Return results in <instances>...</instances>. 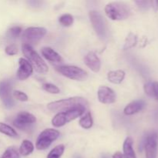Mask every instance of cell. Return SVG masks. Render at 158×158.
I'll return each instance as SVG.
<instances>
[{
	"label": "cell",
	"mask_w": 158,
	"mask_h": 158,
	"mask_svg": "<svg viewBox=\"0 0 158 158\" xmlns=\"http://www.w3.org/2000/svg\"><path fill=\"white\" fill-rule=\"evenodd\" d=\"M105 13L111 20L120 21L129 18L131 15V9L124 2H111L105 7Z\"/></svg>",
	"instance_id": "obj_1"
},
{
	"label": "cell",
	"mask_w": 158,
	"mask_h": 158,
	"mask_svg": "<svg viewBox=\"0 0 158 158\" xmlns=\"http://www.w3.org/2000/svg\"><path fill=\"white\" fill-rule=\"evenodd\" d=\"M88 105L87 100L81 97H73L63 99L48 103L47 108L51 111H66L79 106L86 107Z\"/></svg>",
	"instance_id": "obj_2"
},
{
	"label": "cell",
	"mask_w": 158,
	"mask_h": 158,
	"mask_svg": "<svg viewBox=\"0 0 158 158\" xmlns=\"http://www.w3.org/2000/svg\"><path fill=\"white\" fill-rule=\"evenodd\" d=\"M22 50L28 61L32 65V68L37 73L40 74L47 73L49 71L47 64L39 55L38 52L32 48V46L27 44H23L22 46Z\"/></svg>",
	"instance_id": "obj_3"
},
{
	"label": "cell",
	"mask_w": 158,
	"mask_h": 158,
	"mask_svg": "<svg viewBox=\"0 0 158 158\" xmlns=\"http://www.w3.org/2000/svg\"><path fill=\"white\" fill-rule=\"evenodd\" d=\"M85 110H86V107L79 106V107L73 108V109L63 111V112H59L52 118V124L55 127H61L69 122L83 115Z\"/></svg>",
	"instance_id": "obj_4"
},
{
	"label": "cell",
	"mask_w": 158,
	"mask_h": 158,
	"mask_svg": "<svg viewBox=\"0 0 158 158\" xmlns=\"http://www.w3.org/2000/svg\"><path fill=\"white\" fill-rule=\"evenodd\" d=\"M56 70L63 77L77 81H84L87 79L88 73L82 68L76 66H56Z\"/></svg>",
	"instance_id": "obj_5"
},
{
	"label": "cell",
	"mask_w": 158,
	"mask_h": 158,
	"mask_svg": "<svg viewBox=\"0 0 158 158\" xmlns=\"http://www.w3.org/2000/svg\"><path fill=\"white\" fill-rule=\"evenodd\" d=\"M60 134L57 130L49 128L42 131L38 136L35 142V148L39 151H43L49 148L52 142L55 141Z\"/></svg>",
	"instance_id": "obj_6"
},
{
	"label": "cell",
	"mask_w": 158,
	"mask_h": 158,
	"mask_svg": "<svg viewBox=\"0 0 158 158\" xmlns=\"http://www.w3.org/2000/svg\"><path fill=\"white\" fill-rule=\"evenodd\" d=\"M89 16L93 28L97 35L102 40L106 38L107 26H106V20L104 19L103 15L97 11L93 10L89 12Z\"/></svg>",
	"instance_id": "obj_7"
},
{
	"label": "cell",
	"mask_w": 158,
	"mask_h": 158,
	"mask_svg": "<svg viewBox=\"0 0 158 158\" xmlns=\"http://www.w3.org/2000/svg\"><path fill=\"white\" fill-rule=\"evenodd\" d=\"M46 32L47 30L44 27H29L23 31L22 40L24 42V44L32 46V44H36L40 40H41Z\"/></svg>",
	"instance_id": "obj_8"
},
{
	"label": "cell",
	"mask_w": 158,
	"mask_h": 158,
	"mask_svg": "<svg viewBox=\"0 0 158 158\" xmlns=\"http://www.w3.org/2000/svg\"><path fill=\"white\" fill-rule=\"evenodd\" d=\"M140 151L144 148L146 158H156L158 151V134L156 132H152L148 134L141 143Z\"/></svg>",
	"instance_id": "obj_9"
},
{
	"label": "cell",
	"mask_w": 158,
	"mask_h": 158,
	"mask_svg": "<svg viewBox=\"0 0 158 158\" xmlns=\"http://www.w3.org/2000/svg\"><path fill=\"white\" fill-rule=\"evenodd\" d=\"M0 99L8 109L14 106V100L12 96V84L9 80L0 81Z\"/></svg>",
	"instance_id": "obj_10"
},
{
	"label": "cell",
	"mask_w": 158,
	"mask_h": 158,
	"mask_svg": "<svg viewBox=\"0 0 158 158\" xmlns=\"http://www.w3.org/2000/svg\"><path fill=\"white\" fill-rule=\"evenodd\" d=\"M36 121V118L33 114L26 111L19 112L13 120V125L18 129L26 130Z\"/></svg>",
	"instance_id": "obj_11"
},
{
	"label": "cell",
	"mask_w": 158,
	"mask_h": 158,
	"mask_svg": "<svg viewBox=\"0 0 158 158\" xmlns=\"http://www.w3.org/2000/svg\"><path fill=\"white\" fill-rule=\"evenodd\" d=\"M99 101L103 104H111L116 102V94L111 88L106 86H100L97 91Z\"/></svg>",
	"instance_id": "obj_12"
},
{
	"label": "cell",
	"mask_w": 158,
	"mask_h": 158,
	"mask_svg": "<svg viewBox=\"0 0 158 158\" xmlns=\"http://www.w3.org/2000/svg\"><path fill=\"white\" fill-rule=\"evenodd\" d=\"M18 71L16 73L17 78L19 80H25L29 78L33 73V68L27 60L24 58H19V60Z\"/></svg>",
	"instance_id": "obj_13"
},
{
	"label": "cell",
	"mask_w": 158,
	"mask_h": 158,
	"mask_svg": "<svg viewBox=\"0 0 158 158\" xmlns=\"http://www.w3.org/2000/svg\"><path fill=\"white\" fill-rule=\"evenodd\" d=\"M84 63L94 73H98L101 67V61L94 52H89L84 58Z\"/></svg>",
	"instance_id": "obj_14"
},
{
	"label": "cell",
	"mask_w": 158,
	"mask_h": 158,
	"mask_svg": "<svg viewBox=\"0 0 158 158\" xmlns=\"http://www.w3.org/2000/svg\"><path fill=\"white\" fill-rule=\"evenodd\" d=\"M42 55L43 56L46 60H49L51 63H61L63 62V58L61 56L56 52L53 49L48 46H45L43 47L41 49Z\"/></svg>",
	"instance_id": "obj_15"
},
{
	"label": "cell",
	"mask_w": 158,
	"mask_h": 158,
	"mask_svg": "<svg viewBox=\"0 0 158 158\" xmlns=\"http://www.w3.org/2000/svg\"><path fill=\"white\" fill-rule=\"evenodd\" d=\"M145 102L142 100H137L132 101L129 104L127 105L123 109V113L125 115L131 116L139 113L144 108Z\"/></svg>",
	"instance_id": "obj_16"
},
{
	"label": "cell",
	"mask_w": 158,
	"mask_h": 158,
	"mask_svg": "<svg viewBox=\"0 0 158 158\" xmlns=\"http://www.w3.org/2000/svg\"><path fill=\"white\" fill-rule=\"evenodd\" d=\"M133 143H134V140L131 137H128L125 139L123 145L124 158H137L134 148H133Z\"/></svg>",
	"instance_id": "obj_17"
},
{
	"label": "cell",
	"mask_w": 158,
	"mask_h": 158,
	"mask_svg": "<svg viewBox=\"0 0 158 158\" xmlns=\"http://www.w3.org/2000/svg\"><path fill=\"white\" fill-rule=\"evenodd\" d=\"M125 76H126V73L124 71L121 69L110 71L107 74V80L114 84H120L123 81Z\"/></svg>",
	"instance_id": "obj_18"
},
{
	"label": "cell",
	"mask_w": 158,
	"mask_h": 158,
	"mask_svg": "<svg viewBox=\"0 0 158 158\" xmlns=\"http://www.w3.org/2000/svg\"><path fill=\"white\" fill-rule=\"evenodd\" d=\"M34 151V145L30 140H24L22 142L21 145L19 147V154H21L22 156H29Z\"/></svg>",
	"instance_id": "obj_19"
},
{
	"label": "cell",
	"mask_w": 158,
	"mask_h": 158,
	"mask_svg": "<svg viewBox=\"0 0 158 158\" xmlns=\"http://www.w3.org/2000/svg\"><path fill=\"white\" fill-rule=\"evenodd\" d=\"M137 43V35L133 32H130L125 40L124 45H123V50H127L136 46Z\"/></svg>",
	"instance_id": "obj_20"
},
{
	"label": "cell",
	"mask_w": 158,
	"mask_h": 158,
	"mask_svg": "<svg viewBox=\"0 0 158 158\" xmlns=\"http://www.w3.org/2000/svg\"><path fill=\"white\" fill-rule=\"evenodd\" d=\"M0 133L10 137H17L18 134L14 128L6 123L0 122Z\"/></svg>",
	"instance_id": "obj_21"
},
{
	"label": "cell",
	"mask_w": 158,
	"mask_h": 158,
	"mask_svg": "<svg viewBox=\"0 0 158 158\" xmlns=\"http://www.w3.org/2000/svg\"><path fill=\"white\" fill-rule=\"evenodd\" d=\"M93 123H94V121H93L92 115L89 112L86 113L84 117H82L79 121V124L80 125V127L85 130L90 129L93 126Z\"/></svg>",
	"instance_id": "obj_22"
},
{
	"label": "cell",
	"mask_w": 158,
	"mask_h": 158,
	"mask_svg": "<svg viewBox=\"0 0 158 158\" xmlns=\"http://www.w3.org/2000/svg\"><path fill=\"white\" fill-rule=\"evenodd\" d=\"M65 151V146L63 144H59L52 148L48 154L46 158H60Z\"/></svg>",
	"instance_id": "obj_23"
},
{
	"label": "cell",
	"mask_w": 158,
	"mask_h": 158,
	"mask_svg": "<svg viewBox=\"0 0 158 158\" xmlns=\"http://www.w3.org/2000/svg\"><path fill=\"white\" fill-rule=\"evenodd\" d=\"M73 22L74 19L73 15H70V14H63V15H62L59 18V23L63 26H65V27H69V26H72Z\"/></svg>",
	"instance_id": "obj_24"
},
{
	"label": "cell",
	"mask_w": 158,
	"mask_h": 158,
	"mask_svg": "<svg viewBox=\"0 0 158 158\" xmlns=\"http://www.w3.org/2000/svg\"><path fill=\"white\" fill-rule=\"evenodd\" d=\"M20 154L19 153L18 150L15 147H10L8 148L5 151L3 154L2 155L1 158H19Z\"/></svg>",
	"instance_id": "obj_25"
},
{
	"label": "cell",
	"mask_w": 158,
	"mask_h": 158,
	"mask_svg": "<svg viewBox=\"0 0 158 158\" xmlns=\"http://www.w3.org/2000/svg\"><path fill=\"white\" fill-rule=\"evenodd\" d=\"M22 31L23 30H22V28L20 27V26H12V27L9 28V30H8V37H9L10 39H12V40H15V39L18 38V37L19 36Z\"/></svg>",
	"instance_id": "obj_26"
},
{
	"label": "cell",
	"mask_w": 158,
	"mask_h": 158,
	"mask_svg": "<svg viewBox=\"0 0 158 158\" xmlns=\"http://www.w3.org/2000/svg\"><path fill=\"white\" fill-rule=\"evenodd\" d=\"M43 89H44L46 92L49 93V94H60V90L59 89L58 86H56V85L52 84V83H46L43 84Z\"/></svg>",
	"instance_id": "obj_27"
},
{
	"label": "cell",
	"mask_w": 158,
	"mask_h": 158,
	"mask_svg": "<svg viewBox=\"0 0 158 158\" xmlns=\"http://www.w3.org/2000/svg\"><path fill=\"white\" fill-rule=\"evenodd\" d=\"M13 97L16 99L17 100H19L22 102H26L28 101L29 98H28V96L26 95L25 93L22 92L20 90H14L13 91Z\"/></svg>",
	"instance_id": "obj_28"
},
{
	"label": "cell",
	"mask_w": 158,
	"mask_h": 158,
	"mask_svg": "<svg viewBox=\"0 0 158 158\" xmlns=\"http://www.w3.org/2000/svg\"><path fill=\"white\" fill-rule=\"evenodd\" d=\"M5 52L9 56H14L18 52V48L15 44H9L5 49Z\"/></svg>",
	"instance_id": "obj_29"
},
{
	"label": "cell",
	"mask_w": 158,
	"mask_h": 158,
	"mask_svg": "<svg viewBox=\"0 0 158 158\" xmlns=\"http://www.w3.org/2000/svg\"><path fill=\"white\" fill-rule=\"evenodd\" d=\"M143 89L147 95L153 97V82H148L145 83Z\"/></svg>",
	"instance_id": "obj_30"
},
{
	"label": "cell",
	"mask_w": 158,
	"mask_h": 158,
	"mask_svg": "<svg viewBox=\"0 0 158 158\" xmlns=\"http://www.w3.org/2000/svg\"><path fill=\"white\" fill-rule=\"evenodd\" d=\"M135 3L142 10H148L151 7V1H136Z\"/></svg>",
	"instance_id": "obj_31"
},
{
	"label": "cell",
	"mask_w": 158,
	"mask_h": 158,
	"mask_svg": "<svg viewBox=\"0 0 158 158\" xmlns=\"http://www.w3.org/2000/svg\"><path fill=\"white\" fill-rule=\"evenodd\" d=\"M153 97L158 100V82H153Z\"/></svg>",
	"instance_id": "obj_32"
},
{
	"label": "cell",
	"mask_w": 158,
	"mask_h": 158,
	"mask_svg": "<svg viewBox=\"0 0 158 158\" xmlns=\"http://www.w3.org/2000/svg\"><path fill=\"white\" fill-rule=\"evenodd\" d=\"M151 6L157 12L158 10V1H151Z\"/></svg>",
	"instance_id": "obj_33"
},
{
	"label": "cell",
	"mask_w": 158,
	"mask_h": 158,
	"mask_svg": "<svg viewBox=\"0 0 158 158\" xmlns=\"http://www.w3.org/2000/svg\"><path fill=\"white\" fill-rule=\"evenodd\" d=\"M112 157L113 158H124V157H123V154H122V153L119 152V151L114 153V154H113Z\"/></svg>",
	"instance_id": "obj_34"
},
{
	"label": "cell",
	"mask_w": 158,
	"mask_h": 158,
	"mask_svg": "<svg viewBox=\"0 0 158 158\" xmlns=\"http://www.w3.org/2000/svg\"><path fill=\"white\" fill-rule=\"evenodd\" d=\"M103 158H108V157H106V156H104V157H103Z\"/></svg>",
	"instance_id": "obj_35"
},
{
	"label": "cell",
	"mask_w": 158,
	"mask_h": 158,
	"mask_svg": "<svg viewBox=\"0 0 158 158\" xmlns=\"http://www.w3.org/2000/svg\"><path fill=\"white\" fill-rule=\"evenodd\" d=\"M77 158H80V157H77Z\"/></svg>",
	"instance_id": "obj_36"
}]
</instances>
